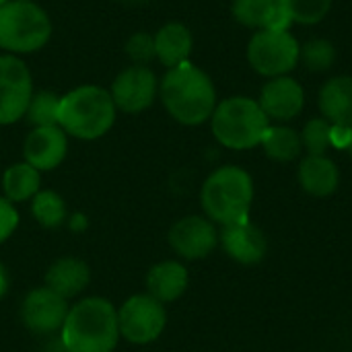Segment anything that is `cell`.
<instances>
[{"mask_svg":"<svg viewBox=\"0 0 352 352\" xmlns=\"http://www.w3.org/2000/svg\"><path fill=\"white\" fill-rule=\"evenodd\" d=\"M159 95L167 113L184 126L208 122L219 103L212 78L190 60L167 68L159 82Z\"/></svg>","mask_w":352,"mask_h":352,"instance_id":"6da1fadb","label":"cell"},{"mask_svg":"<svg viewBox=\"0 0 352 352\" xmlns=\"http://www.w3.org/2000/svg\"><path fill=\"white\" fill-rule=\"evenodd\" d=\"M66 352H113L120 342L118 309L105 297H87L68 309L60 328Z\"/></svg>","mask_w":352,"mask_h":352,"instance_id":"7a4b0ae2","label":"cell"},{"mask_svg":"<svg viewBox=\"0 0 352 352\" xmlns=\"http://www.w3.org/2000/svg\"><path fill=\"white\" fill-rule=\"evenodd\" d=\"M252 202L254 179L237 165L214 169L200 190V204L206 212V219L223 227L250 221Z\"/></svg>","mask_w":352,"mask_h":352,"instance_id":"3957f363","label":"cell"},{"mask_svg":"<svg viewBox=\"0 0 352 352\" xmlns=\"http://www.w3.org/2000/svg\"><path fill=\"white\" fill-rule=\"evenodd\" d=\"M116 103L107 89L82 85L60 99L58 126L74 138L95 140L116 124Z\"/></svg>","mask_w":352,"mask_h":352,"instance_id":"277c9868","label":"cell"},{"mask_svg":"<svg viewBox=\"0 0 352 352\" xmlns=\"http://www.w3.org/2000/svg\"><path fill=\"white\" fill-rule=\"evenodd\" d=\"M270 126L258 99L233 95L217 103L210 116V130L219 144L231 151H250L260 146Z\"/></svg>","mask_w":352,"mask_h":352,"instance_id":"5b68a950","label":"cell"},{"mask_svg":"<svg viewBox=\"0 0 352 352\" xmlns=\"http://www.w3.org/2000/svg\"><path fill=\"white\" fill-rule=\"evenodd\" d=\"M52 37L50 14L35 2L8 0L0 6V47L6 54H33Z\"/></svg>","mask_w":352,"mask_h":352,"instance_id":"8992f818","label":"cell"},{"mask_svg":"<svg viewBox=\"0 0 352 352\" xmlns=\"http://www.w3.org/2000/svg\"><path fill=\"white\" fill-rule=\"evenodd\" d=\"M301 43L291 31H256L248 41V62L260 76L276 78L291 74L299 64Z\"/></svg>","mask_w":352,"mask_h":352,"instance_id":"52a82bcc","label":"cell"},{"mask_svg":"<svg viewBox=\"0 0 352 352\" xmlns=\"http://www.w3.org/2000/svg\"><path fill=\"white\" fill-rule=\"evenodd\" d=\"M167 326L165 305L151 295H132L118 309L120 338L132 344L155 342Z\"/></svg>","mask_w":352,"mask_h":352,"instance_id":"ba28073f","label":"cell"},{"mask_svg":"<svg viewBox=\"0 0 352 352\" xmlns=\"http://www.w3.org/2000/svg\"><path fill=\"white\" fill-rule=\"evenodd\" d=\"M33 97V76L29 66L14 54L0 56V126L25 118Z\"/></svg>","mask_w":352,"mask_h":352,"instance_id":"9c48e42d","label":"cell"},{"mask_svg":"<svg viewBox=\"0 0 352 352\" xmlns=\"http://www.w3.org/2000/svg\"><path fill=\"white\" fill-rule=\"evenodd\" d=\"M159 93V80L148 66L132 64L124 68L111 82L109 95L116 109L126 113H140L148 109Z\"/></svg>","mask_w":352,"mask_h":352,"instance_id":"30bf717a","label":"cell"},{"mask_svg":"<svg viewBox=\"0 0 352 352\" xmlns=\"http://www.w3.org/2000/svg\"><path fill=\"white\" fill-rule=\"evenodd\" d=\"M167 241L179 258L202 260L208 258L219 245V233L214 229V223L206 217L190 214L173 223Z\"/></svg>","mask_w":352,"mask_h":352,"instance_id":"8fae6325","label":"cell"},{"mask_svg":"<svg viewBox=\"0 0 352 352\" xmlns=\"http://www.w3.org/2000/svg\"><path fill=\"white\" fill-rule=\"evenodd\" d=\"M68 309V301L43 285L25 295L21 303V322L33 334H52L62 328Z\"/></svg>","mask_w":352,"mask_h":352,"instance_id":"7c38bea8","label":"cell"},{"mask_svg":"<svg viewBox=\"0 0 352 352\" xmlns=\"http://www.w3.org/2000/svg\"><path fill=\"white\" fill-rule=\"evenodd\" d=\"M258 103L272 122H289L297 118L305 107V89L293 76L268 78L260 91Z\"/></svg>","mask_w":352,"mask_h":352,"instance_id":"4fadbf2b","label":"cell"},{"mask_svg":"<svg viewBox=\"0 0 352 352\" xmlns=\"http://www.w3.org/2000/svg\"><path fill=\"white\" fill-rule=\"evenodd\" d=\"M68 134L60 126H43L33 128L23 144L25 163L35 167L37 171H52L56 169L66 153H68Z\"/></svg>","mask_w":352,"mask_h":352,"instance_id":"5bb4252c","label":"cell"},{"mask_svg":"<svg viewBox=\"0 0 352 352\" xmlns=\"http://www.w3.org/2000/svg\"><path fill=\"white\" fill-rule=\"evenodd\" d=\"M219 241H221L225 254L243 266L262 262L266 256V250H268V241H266L262 229H258L250 221L223 227Z\"/></svg>","mask_w":352,"mask_h":352,"instance_id":"9a60e30c","label":"cell"},{"mask_svg":"<svg viewBox=\"0 0 352 352\" xmlns=\"http://www.w3.org/2000/svg\"><path fill=\"white\" fill-rule=\"evenodd\" d=\"M297 179L303 192L316 198L332 196L340 186L338 165L326 155H307L299 161Z\"/></svg>","mask_w":352,"mask_h":352,"instance_id":"2e32d148","label":"cell"},{"mask_svg":"<svg viewBox=\"0 0 352 352\" xmlns=\"http://www.w3.org/2000/svg\"><path fill=\"white\" fill-rule=\"evenodd\" d=\"M144 283H146V295H151L153 299L165 305L177 301L186 293L190 285V274L184 264L175 260H165L148 270Z\"/></svg>","mask_w":352,"mask_h":352,"instance_id":"e0dca14e","label":"cell"},{"mask_svg":"<svg viewBox=\"0 0 352 352\" xmlns=\"http://www.w3.org/2000/svg\"><path fill=\"white\" fill-rule=\"evenodd\" d=\"M322 118L332 126H352V76L338 74L328 78L318 99Z\"/></svg>","mask_w":352,"mask_h":352,"instance_id":"ac0fdd59","label":"cell"},{"mask_svg":"<svg viewBox=\"0 0 352 352\" xmlns=\"http://www.w3.org/2000/svg\"><path fill=\"white\" fill-rule=\"evenodd\" d=\"M91 283V270L87 262L78 258H60L45 272V287L64 297L66 301L80 295Z\"/></svg>","mask_w":352,"mask_h":352,"instance_id":"d6986e66","label":"cell"},{"mask_svg":"<svg viewBox=\"0 0 352 352\" xmlns=\"http://www.w3.org/2000/svg\"><path fill=\"white\" fill-rule=\"evenodd\" d=\"M155 58L165 68H175L190 60L194 37L184 23H167L155 35Z\"/></svg>","mask_w":352,"mask_h":352,"instance_id":"ffe728a7","label":"cell"},{"mask_svg":"<svg viewBox=\"0 0 352 352\" xmlns=\"http://www.w3.org/2000/svg\"><path fill=\"white\" fill-rule=\"evenodd\" d=\"M260 146L264 148L266 157L278 163H291L295 159L301 157L303 153V142H301V134L295 128L289 126H268Z\"/></svg>","mask_w":352,"mask_h":352,"instance_id":"44dd1931","label":"cell"},{"mask_svg":"<svg viewBox=\"0 0 352 352\" xmlns=\"http://www.w3.org/2000/svg\"><path fill=\"white\" fill-rule=\"evenodd\" d=\"M39 186H41L39 171L35 167H31L29 163H25V161L10 165L2 175L4 198L10 200L12 204L31 200L39 192Z\"/></svg>","mask_w":352,"mask_h":352,"instance_id":"7402d4cb","label":"cell"},{"mask_svg":"<svg viewBox=\"0 0 352 352\" xmlns=\"http://www.w3.org/2000/svg\"><path fill=\"white\" fill-rule=\"evenodd\" d=\"M31 214L45 229H56L66 221V202L52 190H39L31 198Z\"/></svg>","mask_w":352,"mask_h":352,"instance_id":"603a6c76","label":"cell"},{"mask_svg":"<svg viewBox=\"0 0 352 352\" xmlns=\"http://www.w3.org/2000/svg\"><path fill=\"white\" fill-rule=\"evenodd\" d=\"M278 0H233L231 14L233 19L250 29H266V23L276 8Z\"/></svg>","mask_w":352,"mask_h":352,"instance_id":"cb8c5ba5","label":"cell"},{"mask_svg":"<svg viewBox=\"0 0 352 352\" xmlns=\"http://www.w3.org/2000/svg\"><path fill=\"white\" fill-rule=\"evenodd\" d=\"M299 62L305 64L307 70L311 72H326L334 66L336 62V47L330 39L326 37H314L307 39L301 45Z\"/></svg>","mask_w":352,"mask_h":352,"instance_id":"d4e9b609","label":"cell"},{"mask_svg":"<svg viewBox=\"0 0 352 352\" xmlns=\"http://www.w3.org/2000/svg\"><path fill=\"white\" fill-rule=\"evenodd\" d=\"M60 95L50 93V91H39L33 93L25 118L33 128H43V126H58V113H60Z\"/></svg>","mask_w":352,"mask_h":352,"instance_id":"484cf974","label":"cell"},{"mask_svg":"<svg viewBox=\"0 0 352 352\" xmlns=\"http://www.w3.org/2000/svg\"><path fill=\"white\" fill-rule=\"evenodd\" d=\"M278 4L287 10L293 25H318L332 10V0H278Z\"/></svg>","mask_w":352,"mask_h":352,"instance_id":"4316f807","label":"cell"},{"mask_svg":"<svg viewBox=\"0 0 352 352\" xmlns=\"http://www.w3.org/2000/svg\"><path fill=\"white\" fill-rule=\"evenodd\" d=\"M299 134L307 155H326L332 148V124L324 118H311Z\"/></svg>","mask_w":352,"mask_h":352,"instance_id":"83f0119b","label":"cell"},{"mask_svg":"<svg viewBox=\"0 0 352 352\" xmlns=\"http://www.w3.org/2000/svg\"><path fill=\"white\" fill-rule=\"evenodd\" d=\"M126 54L132 62L146 66L155 58V37L146 31H138L128 37L126 41Z\"/></svg>","mask_w":352,"mask_h":352,"instance_id":"f1b7e54d","label":"cell"},{"mask_svg":"<svg viewBox=\"0 0 352 352\" xmlns=\"http://www.w3.org/2000/svg\"><path fill=\"white\" fill-rule=\"evenodd\" d=\"M19 227V212L10 200L0 196V243H4Z\"/></svg>","mask_w":352,"mask_h":352,"instance_id":"f546056e","label":"cell"},{"mask_svg":"<svg viewBox=\"0 0 352 352\" xmlns=\"http://www.w3.org/2000/svg\"><path fill=\"white\" fill-rule=\"evenodd\" d=\"M291 25H293V21H291V16L287 14V10H285L280 4H276V8L272 10L270 19H268V23H266V29H268V31H278V33H283V31H289Z\"/></svg>","mask_w":352,"mask_h":352,"instance_id":"4dcf8cb0","label":"cell"},{"mask_svg":"<svg viewBox=\"0 0 352 352\" xmlns=\"http://www.w3.org/2000/svg\"><path fill=\"white\" fill-rule=\"evenodd\" d=\"M351 138H352V126H332L330 140H332V146H334V148L346 151V148H349V144H351Z\"/></svg>","mask_w":352,"mask_h":352,"instance_id":"1f68e13d","label":"cell"},{"mask_svg":"<svg viewBox=\"0 0 352 352\" xmlns=\"http://www.w3.org/2000/svg\"><path fill=\"white\" fill-rule=\"evenodd\" d=\"M6 289H8V276H6V270H4V266L0 264V297H4Z\"/></svg>","mask_w":352,"mask_h":352,"instance_id":"d6a6232c","label":"cell"},{"mask_svg":"<svg viewBox=\"0 0 352 352\" xmlns=\"http://www.w3.org/2000/svg\"><path fill=\"white\" fill-rule=\"evenodd\" d=\"M346 153L351 155V159H352V138H351V144H349V148H346Z\"/></svg>","mask_w":352,"mask_h":352,"instance_id":"836d02e7","label":"cell"},{"mask_svg":"<svg viewBox=\"0 0 352 352\" xmlns=\"http://www.w3.org/2000/svg\"><path fill=\"white\" fill-rule=\"evenodd\" d=\"M6 2H8V0H0V6H4Z\"/></svg>","mask_w":352,"mask_h":352,"instance_id":"e575fe53","label":"cell"},{"mask_svg":"<svg viewBox=\"0 0 352 352\" xmlns=\"http://www.w3.org/2000/svg\"><path fill=\"white\" fill-rule=\"evenodd\" d=\"M23 2H33V0H23Z\"/></svg>","mask_w":352,"mask_h":352,"instance_id":"d590c367","label":"cell"}]
</instances>
